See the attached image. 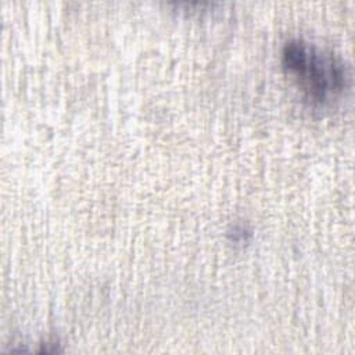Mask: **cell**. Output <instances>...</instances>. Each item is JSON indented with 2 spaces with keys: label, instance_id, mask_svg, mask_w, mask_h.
<instances>
[{
  "label": "cell",
  "instance_id": "obj_1",
  "mask_svg": "<svg viewBox=\"0 0 355 355\" xmlns=\"http://www.w3.org/2000/svg\"><path fill=\"white\" fill-rule=\"evenodd\" d=\"M283 64L300 80L312 103L323 104L345 87L344 65L301 40L284 44Z\"/></svg>",
  "mask_w": 355,
  "mask_h": 355
}]
</instances>
